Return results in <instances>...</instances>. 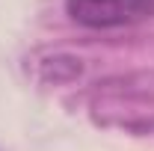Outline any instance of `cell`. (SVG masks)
Masks as SVG:
<instances>
[{
    "label": "cell",
    "mask_w": 154,
    "mask_h": 151,
    "mask_svg": "<svg viewBox=\"0 0 154 151\" xmlns=\"http://www.w3.org/2000/svg\"><path fill=\"white\" fill-rule=\"evenodd\" d=\"M68 18L89 30L131 27L154 15V0H65Z\"/></svg>",
    "instance_id": "obj_1"
}]
</instances>
